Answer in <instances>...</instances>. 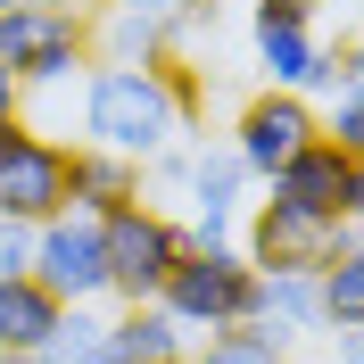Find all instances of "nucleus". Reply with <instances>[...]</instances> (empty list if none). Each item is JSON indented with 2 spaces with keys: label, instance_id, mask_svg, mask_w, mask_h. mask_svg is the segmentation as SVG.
<instances>
[{
  "label": "nucleus",
  "instance_id": "1",
  "mask_svg": "<svg viewBox=\"0 0 364 364\" xmlns=\"http://www.w3.org/2000/svg\"><path fill=\"white\" fill-rule=\"evenodd\" d=\"M182 133L174 83L166 67H91L83 75V141L91 149H116V158H166V141Z\"/></svg>",
  "mask_w": 364,
  "mask_h": 364
},
{
  "label": "nucleus",
  "instance_id": "2",
  "mask_svg": "<svg viewBox=\"0 0 364 364\" xmlns=\"http://www.w3.org/2000/svg\"><path fill=\"white\" fill-rule=\"evenodd\" d=\"M0 58L25 91H58L91 75V17H75L67 0H17L0 9Z\"/></svg>",
  "mask_w": 364,
  "mask_h": 364
},
{
  "label": "nucleus",
  "instance_id": "3",
  "mask_svg": "<svg viewBox=\"0 0 364 364\" xmlns=\"http://www.w3.org/2000/svg\"><path fill=\"white\" fill-rule=\"evenodd\" d=\"M158 306L182 323V331H232V323L257 315V265L240 249H182V265L166 273Z\"/></svg>",
  "mask_w": 364,
  "mask_h": 364
},
{
  "label": "nucleus",
  "instance_id": "4",
  "mask_svg": "<svg viewBox=\"0 0 364 364\" xmlns=\"http://www.w3.org/2000/svg\"><path fill=\"white\" fill-rule=\"evenodd\" d=\"M100 240H108V298L116 306H149V298L166 290V273L182 265V224L174 215H158V207H116V215H100Z\"/></svg>",
  "mask_w": 364,
  "mask_h": 364
},
{
  "label": "nucleus",
  "instance_id": "5",
  "mask_svg": "<svg viewBox=\"0 0 364 364\" xmlns=\"http://www.w3.org/2000/svg\"><path fill=\"white\" fill-rule=\"evenodd\" d=\"M33 282L58 306H108V240H100V215L58 207L50 224H33Z\"/></svg>",
  "mask_w": 364,
  "mask_h": 364
},
{
  "label": "nucleus",
  "instance_id": "6",
  "mask_svg": "<svg viewBox=\"0 0 364 364\" xmlns=\"http://www.w3.org/2000/svg\"><path fill=\"white\" fill-rule=\"evenodd\" d=\"M67 207V149L33 124H0V215L9 224H50Z\"/></svg>",
  "mask_w": 364,
  "mask_h": 364
},
{
  "label": "nucleus",
  "instance_id": "7",
  "mask_svg": "<svg viewBox=\"0 0 364 364\" xmlns=\"http://www.w3.org/2000/svg\"><path fill=\"white\" fill-rule=\"evenodd\" d=\"M356 232L340 224V215H306V207H282L265 199L249 215V240H240V257H249L257 273H323L331 257L348 249Z\"/></svg>",
  "mask_w": 364,
  "mask_h": 364
},
{
  "label": "nucleus",
  "instance_id": "8",
  "mask_svg": "<svg viewBox=\"0 0 364 364\" xmlns=\"http://www.w3.org/2000/svg\"><path fill=\"white\" fill-rule=\"evenodd\" d=\"M323 133V116H315V100L306 91H257L249 108L232 116V149H240V166H249V182H273L282 166L306 149V141Z\"/></svg>",
  "mask_w": 364,
  "mask_h": 364
},
{
  "label": "nucleus",
  "instance_id": "9",
  "mask_svg": "<svg viewBox=\"0 0 364 364\" xmlns=\"http://www.w3.org/2000/svg\"><path fill=\"white\" fill-rule=\"evenodd\" d=\"M249 42H257V67H265L273 91H315L323 83V58L331 50L315 42V9L306 0H257L249 9Z\"/></svg>",
  "mask_w": 364,
  "mask_h": 364
},
{
  "label": "nucleus",
  "instance_id": "10",
  "mask_svg": "<svg viewBox=\"0 0 364 364\" xmlns=\"http://www.w3.org/2000/svg\"><path fill=\"white\" fill-rule=\"evenodd\" d=\"M182 182H191V224L182 240L191 249H232V215H240V191H249V166L232 141H199L182 158Z\"/></svg>",
  "mask_w": 364,
  "mask_h": 364
},
{
  "label": "nucleus",
  "instance_id": "11",
  "mask_svg": "<svg viewBox=\"0 0 364 364\" xmlns=\"http://www.w3.org/2000/svg\"><path fill=\"white\" fill-rule=\"evenodd\" d=\"M348 174H356V158H340V149L315 133L282 174H273V199H282V207H306V215H348Z\"/></svg>",
  "mask_w": 364,
  "mask_h": 364
},
{
  "label": "nucleus",
  "instance_id": "12",
  "mask_svg": "<svg viewBox=\"0 0 364 364\" xmlns=\"http://www.w3.org/2000/svg\"><path fill=\"white\" fill-rule=\"evenodd\" d=\"M323 141L340 149V158H356L364 166V42H348V50H331L323 58Z\"/></svg>",
  "mask_w": 364,
  "mask_h": 364
},
{
  "label": "nucleus",
  "instance_id": "13",
  "mask_svg": "<svg viewBox=\"0 0 364 364\" xmlns=\"http://www.w3.org/2000/svg\"><path fill=\"white\" fill-rule=\"evenodd\" d=\"M91 58H100V67H166V58H174V42H166V9L116 0L108 17L91 25Z\"/></svg>",
  "mask_w": 364,
  "mask_h": 364
},
{
  "label": "nucleus",
  "instance_id": "14",
  "mask_svg": "<svg viewBox=\"0 0 364 364\" xmlns=\"http://www.w3.org/2000/svg\"><path fill=\"white\" fill-rule=\"evenodd\" d=\"M141 199V166L116 158V149H67V207H83V215H116V207Z\"/></svg>",
  "mask_w": 364,
  "mask_h": 364
},
{
  "label": "nucleus",
  "instance_id": "15",
  "mask_svg": "<svg viewBox=\"0 0 364 364\" xmlns=\"http://www.w3.org/2000/svg\"><path fill=\"white\" fill-rule=\"evenodd\" d=\"M182 340H191V331L166 315L158 298H149V306H116V315H108V356H116V364H182Z\"/></svg>",
  "mask_w": 364,
  "mask_h": 364
},
{
  "label": "nucleus",
  "instance_id": "16",
  "mask_svg": "<svg viewBox=\"0 0 364 364\" xmlns=\"http://www.w3.org/2000/svg\"><path fill=\"white\" fill-rule=\"evenodd\" d=\"M257 331L273 340H298V331H323V282L315 273H257Z\"/></svg>",
  "mask_w": 364,
  "mask_h": 364
},
{
  "label": "nucleus",
  "instance_id": "17",
  "mask_svg": "<svg viewBox=\"0 0 364 364\" xmlns=\"http://www.w3.org/2000/svg\"><path fill=\"white\" fill-rule=\"evenodd\" d=\"M50 323H58V298H50L33 273L0 282V348H9V356H33V348L50 340Z\"/></svg>",
  "mask_w": 364,
  "mask_h": 364
},
{
  "label": "nucleus",
  "instance_id": "18",
  "mask_svg": "<svg viewBox=\"0 0 364 364\" xmlns=\"http://www.w3.org/2000/svg\"><path fill=\"white\" fill-rule=\"evenodd\" d=\"M33 364H116L108 356V315L100 306H58V323L33 348Z\"/></svg>",
  "mask_w": 364,
  "mask_h": 364
},
{
  "label": "nucleus",
  "instance_id": "19",
  "mask_svg": "<svg viewBox=\"0 0 364 364\" xmlns=\"http://www.w3.org/2000/svg\"><path fill=\"white\" fill-rule=\"evenodd\" d=\"M315 282H323V331H356L364 323V240H348Z\"/></svg>",
  "mask_w": 364,
  "mask_h": 364
},
{
  "label": "nucleus",
  "instance_id": "20",
  "mask_svg": "<svg viewBox=\"0 0 364 364\" xmlns=\"http://www.w3.org/2000/svg\"><path fill=\"white\" fill-rule=\"evenodd\" d=\"M199 364H290V340H273L257 323H232V331H207Z\"/></svg>",
  "mask_w": 364,
  "mask_h": 364
},
{
  "label": "nucleus",
  "instance_id": "21",
  "mask_svg": "<svg viewBox=\"0 0 364 364\" xmlns=\"http://www.w3.org/2000/svg\"><path fill=\"white\" fill-rule=\"evenodd\" d=\"M17 273H33V224L0 215V282H17Z\"/></svg>",
  "mask_w": 364,
  "mask_h": 364
},
{
  "label": "nucleus",
  "instance_id": "22",
  "mask_svg": "<svg viewBox=\"0 0 364 364\" xmlns=\"http://www.w3.org/2000/svg\"><path fill=\"white\" fill-rule=\"evenodd\" d=\"M17 116H25V83L9 75V58H0V124H17Z\"/></svg>",
  "mask_w": 364,
  "mask_h": 364
},
{
  "label": "nucleus",
  "instance_id": "23",
  "mask_svg": "<svg viewBox=\"0 0 364 364\" xmlns=\"http://www.w3.org/2000/svg\"><path fill=\"white\" fill-rule=\"evenodd\" d=\"M340 224H348V232H356V240H364V166H356V174H348V215H340Z\"/></svg>",
  "mask_w": 364,
  "mask_h": 364
},
{
  "label": "nucleus",
  "instance_id": "24",
  "mask_svg": "<svg viewBox=\"0 0 364 364\" xmlns=\"http://www.w3.org/2000/svg\"><path fill=\"white\" fill-rule=\"evenodd\" d=\"M340 364H364V323H356V331H340Z\"/></svg>",
  "mask_w": 364,
  "mask_h": 364
},
{
  "label": "nucleus",
  "instance_id": "25",
  "mask_svg": "<svg viewBox=\"0 0 364 364\" xmlns=\"http://www.w3.org/2000/svg\"><path fill=\"white\" fill-rule=\"evenodd\" d=\"M0 364H33V356H9V348H0Z\"/></svg>",
  "mask_w": 364,
  "mask_h": 364
},
{
  "label": "nucleus",
  "instance_id": "26",
  "mask_svg": "<svg viewBox=\"0 0 364 364\" xmlns=\"http://www.w3.org/2000/svg\"><path fill=\"white\" fill-rule=\"evenodd\" d=\"M0 9H17V0H0Z\"/></svg>",
  "mask_w": 364,
  "mask_h": 364
},
{
  "label": "nucleus",
  "instance_id": "27",
  "mask_svg": "<svg viewBox=\"0 0 364 364\" xmlns=\"http://www.w3.org/2000/svg\"><path fill=\"white\" fill-rule=\"evenodd\" d=\"M306 9H315V0H306Z\"/></svg>",
  "mask_w": 364,
  "mask_h": 364
}]
</instances>
